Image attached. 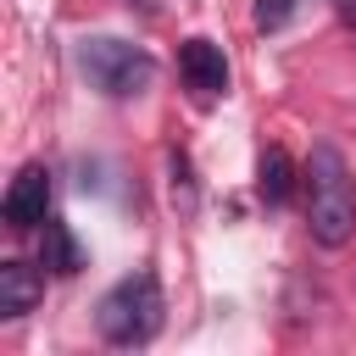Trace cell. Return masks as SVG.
Segmentation results:
<instances>
[{"label": "cell", "mask_w": 356, "mask_h": 356, "mask_svg": "<svg viewBox=\"0 0 356 356\" xmlns=\"http://www.w3.org/2000/svg\"><path fill=\"white\" fill-rule=\"evenodd\" d=\"M161 312H167L161 284H156V273L139 267V273H128L122 284H111V289L100 295V306H95V328H100L106 345L134 350V345H150V339L161 334Z\"/></svg>", "instance_id": "obj_2"}, {"label": "cell", "mask_w": 356, "mask_h": 356, "mask_svg": "<svg viewBox=\"0 0 356 356\" xmlns=\"http://www.w3.org/2000/svg\"><path fill=\"white\" fill-rule=\"evenodd\" d=\"M178 78H184V89H189L195 100L228 95V56H222V44H211V39H184V44H178Z\"/></svg>", "instance_id": "obj_5"}, {"label": "cell", "mask_w": 356, "mask_h": 356, "mask_svg": "<svg viewBox=\"0 0 356 356\" xmlns=\"http://www.w3.org/2000/svg\"><path fill=\"white\" fill-rule=\"evenodd\" d=\"M39 295H44L39 267H28V261H0V317H6V323L28 317V312L39 306Z\"/></svg>", "instance_id": "obj_6"}, {"label": "cell", "mask_w": 356, "mask_h": 356, "mask_svg": "<svg viewBox=\"0 0 356 356\" xmlns=\"http://www.w3.org/2000/svg\"><path fill=\"white\" fill-rule=\"evenodd\" d=\"M0 217H6L11 234L44 228V217H50V172H44L39 161H28V167L11 178V189H6V200H0Z\"/></svg>", "instance_id": "obj_4"}, {"label": "cell", "mask_w": 356, "mask_h": 356, "mask_svg": "<svg viewBox=\"0 0 356 356\" xmlns=\"http://www.w3.org/2000/svg\"><path fill=\"white\" fill-rule=\"evenodd\" d=\"M295 11H300V0H256V28L273 33V28H284Z\"/></svg>", "instance_id": "obj_9"}, {"label": "cell", "mask_w": 356, "mask_h": 356, "mask_svg": "<svg viewBox=\"0 0 356 356\" xmlns=\"http://www.w3.org/2000/svg\"><path fill=\"white\" fill-rule=\"evenodd\" d=\"M306 222H312V239L339 250L350 234H356V178L345 167V156L334 145H312V161H306Z\"/></svg>", "instance_id": "obj_1"}, {"label": "cell", "mask_w": 356, "mask_h": 356, "mask_svg": "<svg viewBox=\"0 0 356 356\" xmlns=\"http://www.w3.org/2000/svg\"><path fill=\"white\" fill-rule=\"evenodd\" d=\"M256 189H261L267 206H284V200H289L295 172H289V156H284V150H267V156H261V167H256Z\"/></svg>", "instance_id": "obj_8"}, {"label": "cell", "mask_w": 356, "mask_h": 356, "mask_svg": "<svg viewBox=\"0 0 356 356\" xmlns=\"http://www.w3.org/2000/svg\"><path fill=\"white\" fill-rule=\"evenodd\" d=\"M139 6H145V0H139Z\"/></svg>", "instance_id": "obj_11"}, {"label": "cell", "mask_w": 356, "mask_h": 356, "mask_svg": "<svg viewBox=\"0 0 356 356\" xmlns=\"http://www.w3.org/2000/svg\"><path fill=\"white\" fill-rule=\"evenodd\" d=\"M334 6H339V17H350V22H356V0H334Z\"/></svg>", "instance_id": "obj_10"}, {"label": "cell", "mask_w": 356, "mask_h": 356, "mask_svg": "<svg viewBox=\"0 0 356 356\" xmlns=\"http://www.w3.org/2000/svg\"><path fill=\"white\" fill-rule=\"evenodd\" d=\"M39 261H44L50 273H78V267H83V250H78V239H72V228H67L61 217H44V234H39Z\"/></svg>", "instance_id": "obj_7"}, {"label": "cell", "mask_w": 356, "mask_h": 356, "mask_svg": "<svg viewBox=\"0 0 356 356\" xmlns=\"http://www.w3.org/2000/svg\"><path fill=\"white\" fill-rule=\"evenodd\" d=\"M78 67H83V78H89L100 95H111V100H134V95H145V89L156 83V56H150L145 44H128V39H111V33L83 39V44H78Z\"/></svg>", "instance_id": "obj_3"}]
</instances>
